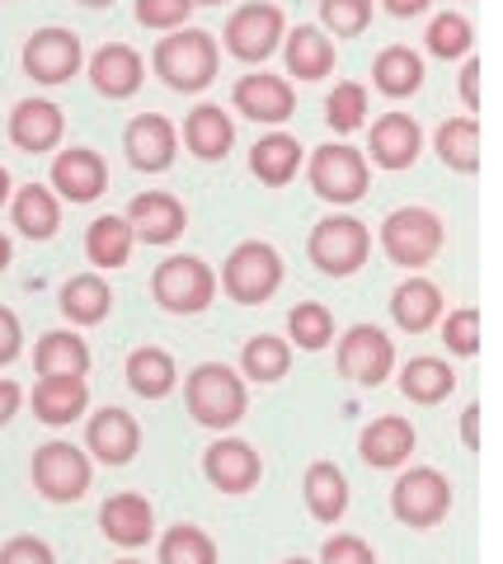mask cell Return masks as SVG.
Segmentation results:
<instances>
[{"instance_id": "cell-1", "label": "cell", "mask_w": 503, "mask_h": 564, "mask_svg": "<svg viewBox=\"0 0 503 564\" xmlns=\"http://www.w3.org/2000/svg\"><path fill=\"white\" fill-rule=\"evenodd\" d=\"M188 410H194V419L207 423V429H231V423L245 414V386H240L231 367L203 362V367H194V377H188Z\"/></svg>"}, {"instance_id": "cell-2", "label": "cell", "mask_w": 503, "mask_h": 564, "mask_svg": "<svg viewBox=\"0 0 503 564\" xmlns=\"http://www.w3.org/2000/svg\"><path fill=\"white\" fill-rule=\"evenodd\" d=\"M155 66L175 90H203L217 76V43L203 29H184L175 39H161L155 47Z\"/></svg>"}, {"instance_id": "cell-3", "label": "cell", "mask_w": 503, "mask_h": 564, "mask_svg": "<svg viewBox=\"0 0 503 564\" xmlns=\"http://www.w3.org/2000/svg\"><path fill=\"white\" fill-rule=\"evenodd\" d=\"M283 282V259H277L273 245L264 240H245L236 245L227 259V292L236 302H264V296Z\"/></svg>"}, {"instance_id": "cell-4", "label": "cell", "mask_w": 503, "mask_h": 564, "mask_svg": "<svg viewBox=\"0 0 503 564\" xmlns=\"http://www.w3.org/2000/svg\"><path fill=\"white\" fill-rule=\"evenodd\" d=\"M212 292H217V278L194 254H175L155 269V296H161L170 311H203L212 302Z\"/></svg>"}, {"instance_id": "cell-5", "label": "cell", "mask_w": 503, "mask_h": 564, "mask_svg": "<svg viewBox=\"0 0 503 564\" xmlns=\"http://www.w3.org/2000/svg\"><path fill=\"white\" fill-rule=\"evenodd\" d=\"M33 485L57 503L80 499L85 485H90V462H85V452L72 443H47L33 456Z\"/></svg>"}, {"instance_id": "cell-6", "label": "cell", "mask_w": 503, "mask_h": 564, "mask_svg": "<svg viewBox=\"0 0 503 564\" xmlns=\"http://www.w3.org/2000/svg\"><path fill=\"white\" fill-rule=\"evenodd\" d=\"M368 231L353 217H329L310 231V259L320 263L325 273H353L362 259H368Z\"/></svg>"}, {"instance_id": "cell-7", "label": "cell", "mask_w": 503, "mask_h": 564, "mask_svg": "<svg viewBox=\"0 0 503 564\" xmlns=\"http://www.w3.org/2000/svg\"><path fill=\"white\" fill-rule=\"evenodd\" d=\"M438 245H442V226L433 212L405 207V212H391L386 217V250L395 263H424L438 254Z\"/></svg>"}, {"instance_id": "cell-8", "label": "cell", "mask_w": 503, "mask_h": 564, "mask_svg": "<svg viewBox=\"0 0 503 564\" xmlns=\"http://www.w3.org/2000/svg\"><path fill=\"white\" fill-rule=\"evenodd\" d=\"M310 184L335 203H353L368 188V165H362V155L353 147H325L310 161Z\"/></svg>"}, {"instance_id": "cell-9", "label": "cell", "mask_w": 503, "mask_h": 564, "mask_svg": "<svg viewBox=\"0 0 503 564\" xmlns=\"http://www.w3.org/2000/svg\"><path fill=\"white\" fill-rule=\"evenodd\" d=\"M277 39H283V14H277V6H264V0L236 10L231 24H227L231 52H236V57H245V62L269 57V52L277 47Z\"/></svg>"}, {"instance_id": "cell-10", "label": "cell", "mask_w": 503, "mask_h": 564, "mask_svg": "<svg viewBox=\"0 0 503 564\" xmlns=\"http://www.w3.org/2000/svg\"><path fill=\"white\" fill-rule=\"evenodd\" d=\"M24 66H29L33 80L57 85L80 66V39L76 33H66V29H39L29 39V47H24Z\"/></svg>"}, {"instance_id": "cell-11", "label": "cell", "mask_w": 503, "mask_h": 564, "mask_svg": "<svg viewBox=\"0 0 503 564\" xmlns=\"http://www.w3.org/2000/svg\"><path fill=\"white\" fill-rule=\"evenodd\" d=\"M447 503H452V489H447V480L438 470H409L401 485H395V513H401L405 522H438L447 513Z\"/></svg>"}, {"instance_id": "cell-12", "label": "cell", "mask_w": 503, "mask_h": 564, "mask_svg": "<svg viewBox=\"0 0 503 564\" xmlns=\"http://www.w3.org/2000/svg\"><path fill=\"white\" fill-rule=\"evenodd\" d=\"M391 339L381 329H372V325H353L349 334H343V344H339V367L349 372L353 381H381L391 372Z\"/></svg>"}, {"instance_id": "cell-13", "label": "cell", "mask_w": 503, "mask_h": 564, "mask_svg": "<svg viewBox=\"0 0 503 564\" xmlns=\"http://www.w3.org/2000/svg\"><path fill=\"white\" fill-rule=\"evenodd\" d=\"M128 226H132V236L165 245L184 231V207H179V198H170V193H136L128 207Z\"/></svg>"}, {"instance_id": "cell-14", "label": "cell", "mask_w": 503, "mask_h": 564, "mask_svg": "<svg viewBox=\"0 0 503 564\" xmlns=\"http://www.w3.org/2000/svg\"><path fill=\"white\" fill-rule=\"evenodd\" d=\"M203 470H207V480H212L217 489L240 494V489H250L259 480V452L250 443H236V437H227V443L207 447Z\"/></svg>"}, {"instance_id": "cell-15", "label": "cell", "mask_w": 503, "mask_h": 564, "mask_svg": "<svg viewBox=\"0 0 503 564\" xmlns=\"http://www.w3.org/2000/svg\"><path fill=\"white\" fill-rule=\"evenodd\" d=\"M128 155L136 170H165L175 161V128L161 113H142L128 128Z\"/></svg>"}, {"instance_id": "cell-16", "label": "cell", "mask_w": 503, "mask_h": 564, "mask_svg": "<svg viewBox=\"0 0 503 564\" xmlns=\"http://www.w3.org/2000/svg\"><path fill=\"white\" fill-rule=\"evenodd\" d=\"M136 443H142V433H136V419L132 414H123V410H99L90 419V452L103 456L109 466L132 462Z\"/></svg>"}, {"instance_id": "cell-17", "label": "cell", "mask_w": 503, "mask_h": 564, "mask_svg": "<svg viewBox=\"0 0 503 564\" xmlns=\"http://www.w3.org/2000/svg\"><path fill=\"white\" fill-rule=\"evenodd\" d=\"M103 180H109V170H103V161L95 151H62L57 155V165H52V184H57L66 198H76V203H90L95 193L103 188Z\"/></svg>"}, {"instance_id": "cell-18", "label": "cell", "mask_w": 503, "mask_h": 564, "mask_svg": "<svg viewBox=\"0 0 503 564\" xmlns=\"http://www.w3.org/2000/svg\"><path fill=\"white\" fill-rule=\"evenodd\" d=\"M10 137H14V147H24V151H47V147H57V137H62V113H57V104H47V99H24L20 109L10 113Z\"/></svg>"}, {"instance_id": "cell-19", "label": "cell", "mask_w": 503, "mask_h": 564, "mask_svg": "<svg viewBox=\"0 0 503 564\" xmlns=\"http://www.w3.org/2000/svg\"><path fill=\"white\" fill-rule=\"evenodd\" d=\"M236 104L259 122H283L292 113V85L283 76H245L236 85Z\"/></svg>"}, {"instance_id": "cell-20", "label": "cell", "mask_w": 503, "mask_h": 564, "mask_svg": "<svg viewBox=\"0 0 503 564\" xmlns=\"http://www.w3.org/2000/svg\"><path fill=\"white\" fill-rule=\"evenodd\" d=\"M99 522H103V532H109V541H118V545L151 541V503L142 494H113V499L103 503Z\"/></svg>"}, {"instance_id": "cell-21", "label": "cell", "mask_w": 503, "mask_h": 564, "mask_svg": "<svg viewBox=\"0 0 503 564\" xmlns=\"http://www.w3.org/2000/svg\"><path fill=\"white\" fill-rule=\"evenodd\" d=\"M90 70H95V85H99V90L113 95V99H123V95H132L136 85H142V57H136L132 47H123V43L99 47L95 62H90Z\"/></svg>"}, {"instance_id": "cell-22", "label": "cell", "mask_w": 503, "mask_h": 564, "mask_svg": "<svg viewBox=\"0 0 503 564\" xmlns=\"http://www.w3.org/2000/svg\"><path fill=\"white\" fill-rule=\"evenodd\" d=\"M184 137H188V151H198L203 161H217V155H227V151H231L236 128H231V118L221 113L217 104H203V109L188 113Z\"/></svg>"}, {"instance_id": "cell-23", "label": "cell", "mask_w": 503, "mask_h": 564, "mask_svg": "<svg viewBox=\"0 0 503 564\" xmlns=\"http://www.w3.org/2000/svg\"><path fill=\"white\" fill-rule=\"evenodd\" d=\"M85 395L90 391H85L80 377H43L39 391H33V410L47 423H72L85 410Z\"/></svg>"}, {"instance_id": "cell-24", "label": "cell", "mask_w": 503, "mask_h": 564, "mask_svg": "<svg viewBox=\"0 0 503 564\" xmlns=\"http://www.w3.org/2000/svg\"><path fill=\"white\" fill-rule=\"evenodd\" d=\"M33 367H39L43 377H85V367H90V348L76 334H43L39 352H33Z\"/></svg>"}, {"instance_id": "cell-25", "label": "cell", "mask_w": 503, "mask_h": 564, "mask_svg": "<svg viewBox=\"0 0 503 564\" xmlns=\"http://www.w3.org/2000/svg\"><path fill=\"white\" fill-rule=\"evenodd\" d=\"M372 151H376V161L381 165H391V170H401L414 161V151H419V128L405 118V113H386L372 128Z\"/></svg>"}, {"instance_id": "cell-26", "label": "cell", "mask_w": 503, "mask_h": 564, "mask_svg": "<svg viewBox=\"0 0 503 564\" xmlns=\"http://www.w3.org/2000/svg\"><path fill=\"white\" fill-rule=\"evenodd\" d=\"M306 503L310 513L320 522H335L343 508H349V485H343V470L329 466V462H316L306 470Z\"/></svg>"}, {"instance_id": "cell-27", "label": "cell", "mask_w": 503, "mask_h": 564, "mask_svg": "<svg viewBox=\"0 0 503 564\" xmlns=\"http://www.w3.org/2000/svg\"><path fill=\"white\" fill-rule=\"evenodd\" d=\"M414 447V429L405 419H376L368 433H362V456L372 466H395L405 462V452Z\"/></svg>"}, {"instance_id": "cell-28", "label": "cell", "mask_w": 503, "mask_h": 564, "mask_svg": "<svg viewBox=\"0 0 503 564\" xmlns=\"http://www.w3.org/2000/svg\"><path fill=\"white\" fill-rule=\"evenodd\" d=\"M250 165H254V174H259L264 184H287L292 174H297V165H302V147H297L292 137L273 132V137H264V141L254 147Z\"/></svg>"}, {"instance_id": "cell-29", "label": "cell", "mask_w": 503, "mask_h": 564, "mask_svg": "<svg viewBox=\"0 0 503 564\" xmlns=\"http://www.w3.org/2000/svg\"><path fill=\"white\" fill-rule=\"evenodd\" d=\"M128 381L136 395H165L175 386V358L165 348H136L128 358Z\"/></svg>"}, {"instance_id": "cell-30", "label": "cell", "mask_w": 503, "mask_h": 564, "mask_svg": "<svg viewBox=\"0 0 503 564\" xmlns=\"http://www.w3.org/2000/svg\"><path fill=\"white\" fill-rule=\"evenodd\" d=\"M85 250H90L99 269H118L132 254V226L123 217H99L90 226V236H85Z\"/></svg>"}, {"instance_id": "cell-31", "label": "cell", "mask_w": 503, "mask_h": 564, "mask_svg": "<svg viewBox=\"0 0 503 564\" xmlns=\"http://www.w3.org/2000/svg\"><path fill=\"white\" fill-rule=\"evenodd\" d=\"M109 302H113V296H109V288H103V278H95V273L72 278V282H66V292H62V311L72 315V321H80V325L103 321Z\"/></svg>"}, {"instance_id": "cell-32", "label": "cell", "mask_w": 503, "mask_h": 564, "mask_svg": "<svg viewBox=\"0 0 503 564\" xmlns=\"http://www.w3.org/2000/svg\"><path fill=\"white\" fill-rule=\"evenodd\" d=\"M287 66H292V76L316 80V76H325V70L335 66V47H329V39L320 29H297L292 33V43H287Z\"/></svg>"}, {"instance_id": "cell-33", "label": "cell", "mask_w": 503, "mask_h": 564, "mask_svg": "<svg viewBox=\"0 0 503 564\" xmlns=\"http://www.w3.org/2000/svg\"><path fill=\"white\" fill-rule=\"evenodd\" d=\"M14 226H20L24 236H39V240L52 236L57 231V198L39 184L20 188V198H14Z\"/></svg>"}, {"instance_id": "cell-34", "label": "cell", "mask_w": 503, "mask_h": 564, "mask_svg": "<svg viewBox=\"0 0 503 564\" xmlns=\"http://www.w3.org/2000/svg\"><path fill=\"white\" fill-rule=\"evenodd\" d=\"M161 564H217V545L198 527H170L161 541Z\"/></svg>"}, {"instance_id": "cell-35", "label": "cell", "mask_w": 503, "mask_h": 564, "mask_svg": "<svg viewBox=\"0 0 503 564\" xmlns=\"http://www.w3.org/2000/svg\"><path fill=\"white\" fill-rule=\"evenodd\" d=\"M438 306H442V296H438V288H433V282H424V278L405 282V288L395 292V321H401L405 329H424V325H433Z\"/></svg>"}, {"instance_id": "cell-36", "label": "cell", "mask_w": 503, "mask_h": 564, "mask_svg": "<svg viewBox=\"0 0 503 564\" xmlns=\"http://www.w3.org/2000/svg\"><path fill=\"white\" fill-rule=\"evenodd\" d=\"M419 76H424V66L409 47H386L376 57V80L386 95H409L414 85H419Z\"/></svg>"}, {"instance_id": "cell-37", "label": "cell", "mask_w": 503, "mask_h": 564, "mask_svg": "<svg viewBox=\"0 0 503 564\" xmlns=\"http://www.w3.org/2000/svg\"><path fill=\"white\" fill-rule=\"evenodd\" d=\"M438 151H442V161H452L457 170H475V161H480V132H475V122L471 118L442 122Z\"/></svg>"}, {"instance_id": "cell-38", "label": "cell", "mask_w": 503, "mask_h": 564, "mask_svg": "<svg viewBox=\"0 0 503 564\" xmlns=\"http://www.w3.org/2000/svg\"><path fill=\"white\" fill-rule=\"evenodd\" d=\"M405 391L414 400H442L452 391V367L438 362V358H414L405 367Z\"/></svg>"}, {"instance_id": "cell-39", "label": "cell", "mask_w": 503, "mask_h": 564, "mask_svg": "<svg viewBox=\"0 0 503 564\" xmlns=\"http://www.w3.org/2000/svg\"><path fill=\"white\" fill-rule=\"evenodd\" d=\"M245 372L254 381H277L287 372V344L273 339V334H259V339L245 344Z\"/></svg>"}, {"instance_id": "cell-40", "label": "cell", "mask_w": 503, "mask_h": 564, "mask_svg": "<svg viewBox=\"0 0 503 564\" xmlns=\"http://www.w3.org/2000/svg\"><path fill=\"white\" fill-rule=\"evenodd\" d=\"M329 334H335V315H329L325 306L302 302L297 311H292V339H297L302 348H320Z\"/></svg>"}, {"instance_id": "cell-41", "label": "cell", "mask_w": 503, "mask_h": 564, "mask_svg": "<svg viewBox=\"0 0 503 564\" xmlns=\"http://www.w3.org/2000/svg\"><path fill=\"white\" fill-rule=\"evenodd\" d=\"M362 113H368V95H362V85L343 80L339 90L329 95V122H335L339 132H353L358 122H362Z\"/></svg>"}, {"instance_id": "cell-42", "label": "cell", "mask_w": 503, "mask_h": 564, "mask_svg": "<svg viewBox=\"0 0 503 564\" xmlns=\"http://www.w3.org/2000/svg\"><path fill=\"white\" fill-rule=\"evenodd\" d=\"M320 14L329 29L339 33H358L362 24L372 20V0H320Z\"/></svg>"}, {"instance_id": "cell-43", "label": "cell", "mask_w": 503, "mask_h": 564, "mask_svg": "<svg viewBox=\"0 0 503 564\" xmlns=\"http://www.w3.org/2000/svg\"><path fill=\"white\" fill-rule=\"evenodd\" d=\"M428 43L442 52V57H452V52H466V43H471V24L461 20V14H438L428 29Z\"/></svg>"}, {"instance_id": "cell-44", "label": "cell", "mask_w": 503, "mask_h": 564, "mask_svg": "<svg viewBox=\"0 0 503 564\" xmlns=\"http://www.w3.org/2000/svg\"><path fill=\"white\" fill-rule=\"evenodd\" d=\"M188 6H194V0H136V20L151 29H175V24H184Z\"/></svg>"}, {"instance_id": "cell-45", "label": "cell", "mask_w": 503, "mask_h": 564, "mask_svg": "<svg viewBox=\"0 0 503 564\" xmlns=\"http://www.w3.org/2000/svg\"><path fill=\"white\" fill-rule=\"evenodd\" d=\"M320 564H372V551L358 536H329L320 551Z\"/></svg>"}, {"instance_id": "cell-46", "label": "cell", "mask_w": 503, "mask_h": 564, "mask_svg": "<svg viewBox=\"0 0 503 564\" xmlns=\"http://www.w3.org/2000/svg\"><path fill=\"white\" fill-rule=\"evenodd\" d=\"M0 564H57V560H52V551L39 536H14V541H6V551H0Z\"/></svg>"}, {"instance_id": "cell-47", "label": "cell", "mask_w": 503, "mask_h": 564, "mask_svg": "<svg viewBox=\"0 0 503 564\" xmlns=\"http://www.w3.org/2000/svg\"><path fill=\"white\" fill-rule=\"evenodd\" d=\"M475 339H480V315L457 311L452 321H447V344H452L457 352H475Z\"/></svg>"}, {"instance_id": "cell-48", "label": "cell", "mask_w": 503, "mask_h": 564, "mask_svg": "<svg viewBox=\"0 0 503 564\" xmlns=\"http://www.w3.org/2000/svg\"><path fill=\"white\" fill-rule=\"evenodd\" d=\"M14 352H20V321H14V311L0 306V362H10Z\"/></svg>"}, {"instance_id": "cell-49", "label": "cell", "mask_w": 503, "mask_h": 564, "mask_svg": "<svg viewBox=\"0 0 503 564\" xmlns=\"http://www.w3.org/2000/svg\"><path fill=\"white\" fill-rule=\"evenodd\" d=\"M14 410H20V386H14V381H0V423H6Z\"/></svg>"}, {"instance_id": "cell-50", "label": "cell", "mask_w": 503, "mask_h": 564, "mask_svg": "<svg viewBox=\"0 0 503 564\" xmlns=\"http://www.w3.org/2000/svg\"><path fill=\"white\" fill-rule=\"evenodd\" d=\"M461 90H466V99H480V62H471V66H466L461 70Z\"/></svg>"}, {"instance_id": "cell-51", "label": "cell", "mask_w": 503, "mask_h": 564, "mask_svg": "<svg viewBox=\"0 0 503 564\" xmlns=\"http://www.w3.org/2000/svg\"><path fill=\"white\" fill-rule=\"evenodd\" d=\"M391 10H401V14H409V10H424V0H391Z\"/></svg>"}, {"instance_id": "cell-52", "label": "cell", "mask_w": 503, "mask_h": 564, "mask_svg": "<svg viewBox=\"0 0 503 564\" xmlns=\"http://www.w3.org/2000/svg\"><path fill=\"white\" fill-rule=\"evenodd\" d=\"M6 263H10V240L0 236V269H6Z\"/></svg>"}, {"instance_id": "cell-53", "label": "cell", "mask_w": 503, "mask_h": 564, "mask_svg": "<svg viewBox=\"0 0 503 564\" xmlns=\"http://www.w3.org/2000/svg\"><path fill=\"white\" fill-rule=\"evenodd\" d=\"M6 193H10V174L0 170V203H6Z\"/></svg>"}, {"instance_id": "cell-54", "label": "cell", "mask_w": 503, "mask_h": 564, "mask_svg": "<svg viewBox=\"0 0 503 564\" xmlns=\"http://www.w3.org/2000/svg\"><path fill=\"white\" fill-rule=\"evenodd\" d=\"M85 6H103V0H85Z\"/></svg>"}, {"instance_id": "cell-55", "label": "cell", "mask_w": 503, "mask_h": 564, "mask_svg": "<svg viewBox=\"0 0 503 564\" xmlns=\"http://www.w3.org/2000/svg\"><path fill=\"white\" fill-rule=\"evenodd\" d=\"M118 564H136V560H118Z\"/></svg>"}, {"instance_id": "cell-56", "label": "cell", "mask_w": 503, "mask_h": 564, "mask_svg": "<svg viewBox=\"0 0 503 564\" xmlns=\"http://www.w3.org/2000/svg\"><path fill=\"white\" fill-rule=\"evenodd\" d=\"M287 564H306V560H287Z\"/></svg>"}, {"instance_id": "cell-57", "label": "cell", "mask_w": 503, "mask_h": 564, "mask_svg": "<svg viewBox=\"0 0 503 564\" xmlns=\"http://www.w3.org/2000/svg\"><path fill=\"white\" fill-rule=\"evenodd\" d=\"M194 6H198V0H194Z\"/></svg>"}]
</instances>
